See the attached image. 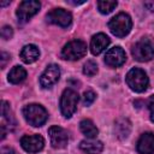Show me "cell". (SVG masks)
Wrapping results in <instances>:
<instances>
[{
  "label": "cell",
  "instance_id": "cell-1",
  "mask_svg": "<svg viewBox=\"0 0 154 154\" xmlns=\"http://www.w3.org/2000/svg\"><path fill=\"white\" fill-rule=\"evenodd\" d=\"M132 26V22L129 14L122 12L114 16L109 22H108V28L113 35L117 37H124L126 36Z\"/></svg>",
  "mask_w": 154,
  "mask_h": 154
},
{
  "label": "cell",
  "instance_id": "cell-2",
  "mask_svg": "<svg viewBox=\"0 0 154 154\" xmlns=\"http://www.w3.org/2000/svg\"><path fill=\"white\" fill-rule=\"evenodd\" d=\"M23 116H24L25 120L32 126L43 125L48 118L47 111L41 105H37V103L26 105L23 108Z\"/></svg>",
  "mask_w": 154,
  "mask_h": 154
},
{
  "label": "cell",
  "instance_id": "cell-3",
  "mask_svg": "<svg viewBox=\"0 0 154 154\" xmlns=\"http://www.w3.org/2000/svg\"><path fill=\"white\" fill-rule=\"evenodd\" d=\"M126 83L131 90L136 93H142L148 88L149 79L143 70L138 67H134L126 75Z\"/></svg>",
  "mask_w": 154,
  "mask_h": 154
},
{
  "label": "cell",
  "instance_id": "cell-4",
  "mask_svg": "<svg viewBox=\"0 0 154 154\" xmlns=\"http://www.w3.org/2000/svg\"><path fill=\"white\" fill-rule=\"evenodd\" d=\"M78 94L72 89H65L60 97V111L65 118H71L78 103Z\"/></svg>",
  "mask_w": 154,
  "mask_h": 154
},
{
  "label": "cell",
  "instance_id": "cell-5",
  "mask_svg": "<svg viewBox=\"0 0 154 154\" xmlns=\"http://www.w3.org/2000/svg\"><path fill=\"white\" fill-rule=\"evenodd\" d=\"M87 53V45L81 40H73L66 43L61 51V58L66 60H78Z\"/></svg>",
  "mask_w": 154,
  "mask_h": 154
},
{
  "label": "cell",
  "instance_id": "cell-6",
  "mask_svg": "<svg viewBox=\"0 0 154 154\" xmlns=\"http://www.w3.org/2000/svg\"><path fill=\"white\" fill-rule=\"evenodd\" d=\"M132 55L138 61H149L154 57V47L148 38H142L135 43Z\"/></svg>",
  "mask_w": 154,
  "mask_h": 154
},
{
  "label": "cell",
  "instance_id": "cell-7",
  "mask_svg": "<svg viewBox=\"0 0 154 154\" xmlns=\"http://www.w3.org/2000/svg\"><path fill=\"white\" fill-rule=\"evenodd\" d=\"M41 5L38 1L36 0H25L22 1L17 8V17L20 22H26L28 19H30L34 14H36L40 10Z\"/></svg>",
  "mask_w": 154,
  "mask_h": 154
},
{
  "label": "cell",
  "instance_id": "cell-8",
  "mask_svg": "<svg viewBox=\"0 0 154 154\" xmlns=\"http://www.w3.org/2000/svg\"><path fill=\"white\" fill-rule=\"evenodd\" d=\"M46 19L48 23L59 25L61 28H67L72 22V16L64 8H54L46 16Z\"/></svg>",
  "mask_w": 154,
  "mask_h": 154
},
{
  "label": "cell",
  "instance_id": "cell-9",
  "mask_svg": "<svg viewBox=\"0 0 154 154\" xmlns=\"http://www.w3.org/2000/svg\"><path fill=\"white\" fill-rule=\"evenodd\" d=\"M48 135H49L51 144L53 148L60 149V148L66 147L69 136H67V132L63 128H60L58 125H53L48 129Z\"/></svg>",
  "mask_w": 154,
  "mask_h": 154
},
{
  "label": "cell",
  "instance_id": "cell-10",
  "mask_svg": "<svg viewBox=\"0 0 154 154\" xmlns=\"http://www.w3.org/2000/svg\"><path fill=\"white\" fill-rule=\"evenodd\" d=\"M20 146L25 152L37 153L45 146V140L40 135H25L20 138Z\"/></svg>",
  "mask_w": 154,
  "mask_h": 154
},
{
  "label": "cell",
  "instance_id": "cell-11",
  "mask_svg": "<svg viewBox=\"0 0 154 154\" xmlns=\"http://www.w3.org/2000/svg\"><path fill=\"white\" fill-rule=\"evenodd\" d=\"M60 77V70L59 66L55 64H51L47 66V69L45 70V72L41 75L40 77V83L43 88H51L52 85H54Z\"/></svg>",
  "mask_w": 154,
  "mask_h": 154
},
{
  "label": "cell",
  "instance_id": "cell-12",
  "mask_svg": "<svg viewBox=\"0 0 154 154\" xmlns=\"http://www.w3.org/2000/svg\"><path fill=\"white\" fill-rule=\"evenodd\" d=\"M125 60H126L125 52L119 46L111 48L105 55V63L111 67H118V66L123 65L125 63Z\"/></svg>",
  "mask_w": 154,
  "mask_h": 154
},
{
  "label": "cell",
  "instance_id": "cell-13",
  "mask_svg": "<svg viewBox=\"0 0 154 154\" xmlns=\"http://www.w3.org/2000/svg\"><path fill=\"white\" fill-rule=\"evenodd\" d=\"M137 152L140 154H153L154 153V134L146 132L141 135L137 142Z\"/></svg>",
  "mask_w": 154,
  "mask_h": 154
},
{
  "label": "cell",
  "instance_id": "cell-14",
  "mask_svg": "<svg viewBox=\"0 0 154 154\" xmlns=\"http://www.w3.org/2000/svg\"><path fill=\"white\" fill-rule=\"evenodd\" d=\"M109 45V38L107 35L100 32V34H96L91 37V41H90V51L94 55H97L100 54L101 52H103L107 46Z\"/></svg>",
  "mask_w": 154,
  "mask_h": 154
},
{
  "label": "cell",
  "instance_id": "cell-15",
  "mask_svg": "<svg viewBox=\"0 0 154 154\" xmlns=\"http://www.w3.org/2000/svg\"><path fill=\"white\" fill-rule=\"evenodd\" d=\"M79 148L81 150H83L87 154H99L102 152L103 149V144L101 141L94 140V138H89V140H84L79 143Z\"/></svg>",
  "mask_w": 154,
  "mask_h": 154
},
{
  "label": "cell",
  "instance_id": "cell-16",
  "mask_svg": "<svg viewBox=\"0 0 154 154\" xmlns=\"http://www.w3.org/2000/svg\"><path fill=\"white\" fill-rule=\"evenodd\" d=\"M38 57H40V51L35 45H26L20 51V59L26 64H31L36 61Z\"/></svg>",
  "mask_w": 154,
  "mask_h": 154
},
{
  "label": "cell",
  "instance_id": "cell-17",
  "mask_svg": "<svg viewBox=\"0 0 154 154\" xmlns=\"http://www.w3.org/2000/svg\"><path fill=\"white\" fill-rule=\"evenodd\" d=\"M114 131H116V135H117L118 138L124 140V138H126V137L130 135V131H131V123H130L129 119H126V118H119V119L116 122Z\"/></svg>",
  "mask_w": 154,
  "mask_h": 154
},
{
  "label": "cell",
  "instance_id": "cell-18",
  "mask_svg": "<svg viewBox=\"0 0 154 154\" xmlns=\"http://www.w3.org/2000/svg\"><path fill=\"white\" fill-rule=\"evenodd\" d=\"M79 129L81 131L88 137V138H95L99 134L97 128L94 125V123L90 119H83L79 123Z\"/></svg>",
  "mask_w": 154,
  "mask_h": 154
},
{
  "label": "cell",
  "instance_id": "cell-19",
  "mask_svg": "<svg viewBox=\"0 0 154 154\" xmlns=\"http://www.w3.org/2000/svg\"><path fill=\"white\" fill-rule=\"evenodd\" d=\"M26 77V71L22 66H14L8 73V81L13 84L22 83Z\"/></svg>",
  "mask_w": 154,
  "mask_h": 154
},
{
  "label": "cell",
  "instance_id": "cell-20",
  "mask_svg": "<svg viewBox=\"0 0 154 154\" xmlns=\"http://www.w3.org/2000/svg\"><path fill=\"white\" fill-rule=\"evenodd\" d=\"M118 2L117 1H109V0H102V1H97V8L101 13L107 14L109 12H112L116 7H117Z\"/></svg>",
  "mask_w": 154,
  "mask_h": 154
},
{
  "label": "cell",
  "instance_id": "cell-21",
  "mask_svg": "<svg viewBox=\"0 0 154 154\" xmlns=\"http://www.w3.org/2000/svg\"><path fill=\"white\" fill-rule=\"evenodd\" d=\"M1 114H2L4 119H5L7 123L14 125V118H13V116H12L10 105H8V102H6V101H1Z\"/></svg>",
  "mask_w": 154,
  "mask_h": 154
},
{
  "label": "cell",
  "instance_id": "cell-22",
  "mask_svg": "<svg viewBox=\"0 0 154 154\" xmlns=\"http://www.w3.org/2000/svg\"><path fill=\"white\" fill-rule=\"evenodd\" d=\"M97 72V65L94 60H88L83 66V73L87 76H95Z\"/></svg>",
  "mask_w": 154,
  "mask_h": 154
},
{
  "label": "cell",
  "instance_id": "cell-23",
  "mask_svg": "<svg viewBox=\"0 0 154 154\" xmlns=\"http://www.w3.org/2000/svg\"><path fill=\"white\" fill-rule=\"evenodd\" d=\"M95 93L93 91V90H87V91H84V94H83V103L85 105V106H89V105H91L93 102H94V100H95Z\"/></svg>",
  "mask_w": 154,
  "mask_h": 154
},
{
  "label": "cell",
  "instance_id": "cell-24",
  "mask_svg": "<svg viewBox=\"0 0 154 154\" xmlns=\"http://www.w3.org/2000/svg\"><path fill=\"white\" fill-rule=\"evenodd\" d=\"M12 35H13V30H12L11 26H8V25L2 26V29H1V37H2L4 40H8V38H11Z\"/></svg>",
  "mask_w": 154,
  "mask_h": 154
},
{
  "label": "cell",
  "instance_id": "cell-25",
  "mask_svg": "<svg viewBox=\"0 0 154 154\" xmlns=\"http://www.w3.org/2000/svg\"><path fill=\"white\" fill-rule=\"evenodd\" d=\"M148 108H149V113H150V120L154 122V95H152L148 99Z\"/></svg>",
  "mask_w": 154,
  "mask_h": 154
},
{
  "label": "cell",
  "instance_id": "cell-26",
  "mask_svg": "<svg viewBox=\"0 0 154 154\" xmlns=\"http://www.w3.org/2000/svg\"><path fill=\"white\" fill-rule=\"evenodd\" d=\"M0 59H1V67L4 69V67H5V65H6V63L10 60V55H8L7 53L2 52V53H1V58H0Z\"/></svg>",
  "mask_w": 154,
  "mask_h": 154
},
{
  "label": "cell",
  "instance_id": "cell-27",
  "mask_svg": "<svg viewBox=\"0 0 154 154\" xmlns=\"http://www.w3.org/2000/svg\"><path fill=\"white\" fill-rule=\"evenodd\" d=\"M1 154H18V153L11 147H2L1 148Z\"/></svg>",
  "mask_w": 154,
  "mask_h": 154
},
{
  "label": "cell",
  "instance_id": "cell-28",
  "mask_svg": "<svg viewBox=\"0 0 154 154\" xmlns=\"http://www.w3.org/2000/svg\"><path fill=\"white\" fill-rule=\"evenodd\" d=\"M144 6H146L148 10H150V11L154 12V1H147V2H144Z\"/></svg>",
  "mask_w": 154,
  "mask_h": 154
},
{
  "label": "cell",
  "instance_id": "cell-29",
  "mask_svg": "<svg viewBox=\"0 0 154 154\" xmlns=\"http://www.w3.org/2000/svg\"><path fill=\"white\" fill-rule=\"evenodd\" d=\"M6 136V131H5V125H1V140H4Z\"/></svg>",
  "mask_w": 154,
  "mask_h": 154
},
{
  "label": "cell",
  "instance_id": "cell-30",
  "mask_svg": "<svg viewBox=\"0 0 154 154\" xmlns=\"http://www.w3.org/2000/svg\"><path fill=\"white\" fill-rule=\"evenodd\" d=\"M85 1H69V4H72V5H81V4H84Z\"/></svg>",
  "mask_w": 154,
  "mask_h": 154
},
{
  "label": "cell",
  "instance_id": "cell-31",
  "mask_svg": "<svg viewBox=\"0 0 154 154\" xmlns=\"http://www.w3.org/2000/svg\"><path fill=\"white\" fill-rule=\"evenodd\" d=\"M7 4H10V1H6V2H1V6H6Z\"/></svg>",
  "mask_w": 154,
  "mask_h": 154
}]
</instances>
